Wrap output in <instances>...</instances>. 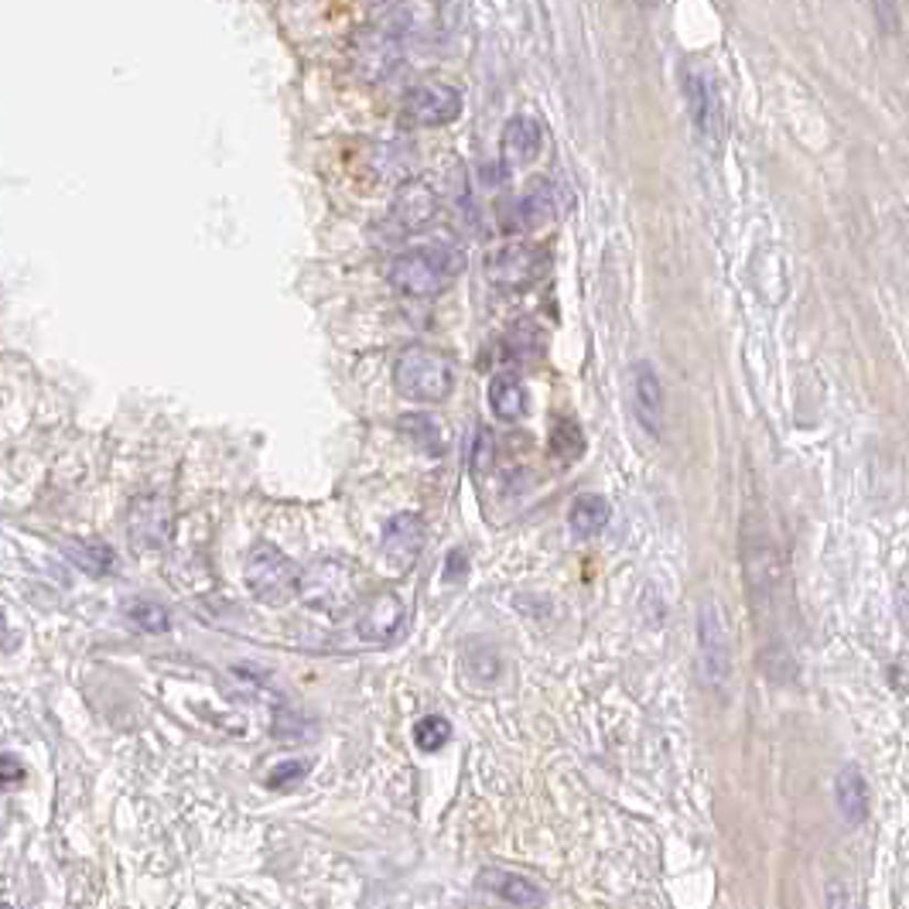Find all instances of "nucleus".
Wrapping results in <instances>:
<instances>
[{
    "label": "nucleus",
    "instance_id": "1",
    "mask_svg": "<svg viewBox=\"0 0 909 909\" xmlns=\"http://www.w3.org/2000/svg\"><path fill=\"white\" fill-rule=\"evenodd\" d=\"M466 257L459 247L431 243L421 250H407L391 264V285L407 298H435L462 274Z\"/></svg>",
    "mask_w": 909,
    "mask_h": 909
},
{
    "label": "nucleus",
    "instance_id": "2",
    "mask_svg": "<svg viewBox=\"0 0 909 909\" xmlns=\"http://www.w3.org/2000/svg\"><path fill=\"white\" fill-rule=\"evenodd\" d=\"M394 387L414 404H441L454 391V363L435 345H407L394 363Z\"/></svg>",
    "mask_w": 909,
    "mask_h": 909
},
{
    "label": "nucleus",
    "instance_id": "3",
    "mask_svg": "<svg viewBox=\"0 0 909 909\" xmlns=\"http://www.w3.org/2000/svg\"><path fill=\"white\" fill-rule=\"evenodd\" d=\"M360 591H363L360 571L353 562H345V557H322V562L304 568L298 581V596L304 599V606L319 609L325 616L353 609Z\"/></svg>",
    "mask_w": 909,
    "mask_h": 909
},
{
    "label": "nucleus",
    "instance_id": "4",
    "mask_svg": "<svg viewBox=\"0 0 909 909\" xmlns=\"http://www.w3.org/2000/svg\"><path fill=\"white\" fill-rule=\"evenodd\" d=\"M243 581H247V588L260 602L285 606L298 596L301 568L274 544H257L247 557V568H243Z\"/></svg>",
    "mask_w": 909,
    "mask_h": 909
},
{
    "label": "nucleus",
    "instance_id": "5",
    "mask_svg": "<svg viewBox=\"0 0 909 909\" xmlns=\"http://www.w3.org/2000/svg\"><path fill=\"white\" fill-rule=\"evenodd\" d=\"M697 660H702V674L708 687L721 691L731 681V637H728V619L715 602H705L697 612Z\"/></svg>",
    "mask_w": 909,
    "mask_h": 909
},
{
    "label": "nucleus",
    "instance_id": "6",
    "mask_svg": "<svg viewBox=\"0 0 909 909\" xmlns=\"http://www.w3.org/2000/svg\"><path fill=\"white\" fill-rule=\"evenodd\" d=\"M547 270V250L537 243H506L485 257V277L503 291H523L537 285Z\"/></svg>",
    "mask_w": 909,
    "mask_h": 909
},
{
    "label": "nucleus",
    "instance_id": "7",
    "mask_svg": "<svg viewBox=\"0 0 909 909\" xmlns=\"http://www.w3.org/2000/svg\"><path fill=\"white\" fill-rule=\"evenodd\" d=\"M681 86L687 96V110H691L694 127L702 130V137H708V141H718L725 130V110H721V93L715 86V76L702 65L684 62Z\"/></svg>",
    "mask_w": 909,
    "mask_h": 909
},
{
    "label": "nucleus",
    "instance_id": "8",
    "mask_svg": "<svg viewBox=\"0 0 909 909\" xmlns=\"http://www.w3.org/2000/svg\"><path fill=\"white\" fill-rule=\"evenodd\" d=\"M462 107H466L462 93L454 89L451 83H438V79L417 83L404 96L407 117L414 124H421V127H448V124H454L462 117Z\"/></svg>",
    "mask_w": 909,
    "mask_h": 909
},
{
    "label": "nucleus",
    "instance_id": "9",
    "mask_svg": "<svg viewBox=\"0 0 909 909\" xmlns=\"http://www.w3.org/2000/svg\"><path fill=\"white\" fill-rule=\"evenodd\" d=\"M629 404H633L637 425L650 438H660V431H663V387H660V376L650 363H637L633 370H629Z\"/></svg>",
    "mask_w": 909,
    "mask_h": 909
},
{
    "label": "nucleus",
    "instance_id": "10",
    "mask_svg": "<svg viewBox=\"0 0 909 909\" xmlns=\"http://www.w3.org/2000/svg\"><path fill=\"white\" fill-rule=\"evenodd\" d=\"M379 547H383V557L394 565V571H407L417 554L425 547V523L417 513H397L394 520H387V527H383V537H379Z\"/></svg>",
    "mask_w": 909,
    "mask_h": 909
},
{
    "label": "nucleus",
    "instance_id": "11",
    "mask_svg": "<svg viewBox=\"0 0 909 909\" xmlns=\"http://www.w3.org/2000/svg\"><path fill=\"white\" fill-rule=\"evenodd\" d=\"M404 602L394 596V591H379V596H373L363 612H360V622H356V633L363 643H391L400 637V629H404Z\"/></svg>",
    "mask_w": 909,
    "mask_h": 909
},
{
    "label": "nucleus",
    "instance_id": "12",
    "mask_svg": "<svg viewBox=\"0 0 909 909\" xmlns=\"http://www.w3.org/2000/svg\"><path fill=\"white\" fill-rule=\"evenodd\" d=\"M438 216V195L425 182H404L391 202V223L404 233H417L431 226Z\"/></svg>",
    "mask_w": 909,
    "mask_h": 909
},
{
    "label": "nucleus",
    "instance_id": "13",
    "mask_svg": "<svg viewBox=\"0 0 909 909\" xmlns=\"http://www.w3.org/2000/svg\"><path fill=\"white\" fill-rule=\"evenodd\" d=\"M130 541L137 547H161L171 534V506L161 496H141L130 506Z\"/></svg>",
    "mask_w": 909,
    "mask_h": 909
},
{
    "label": "nucleus",
    "instance_id": "14",
    "mask_svg": "<svg viewBox=\"0 0 909 909\" xmlns=\"http://www.w3.org/2000/svg\"><path fill=\"white\" fill-rule=\"evenodd\" d=\"M503 161L520 168V164H531L541 158V148H544V127L531 117V114H516L506 120L503 127Z\"/></svg>",
    "mask_w": 909,
    "mask_h": 909
},
{
    "label": "nucleus",
    "instance_id": "15",
    "mask_svg": "<svg viewBox=\"0 0 909 909\" xmlns=\"http://www.w3.org/2000/svg\"><path fill=\"white\" fill-rule=\"evenodd\" d=\"M479 886L520 909H541L547 902V896L537 883H531L527 876H516V871H506V868H485L479 876Z\"/></svg>",
    "mask_w": 909,
    "mask_h": 909
},
{
    "label": "nucleus",
    "instance_id": "16",
    "mask_svg": "<svg viewBox=\"0 0 909 909\" xmlns=\"http://www.w3.org/2000/svg\"><path fill=\"white\" fill-rule=\"evenodd\" d=\"M356 62H360V73L376 83V79L387 76L391 68H397V62H400V42L394 39L391 31H383V28L363 31V45L356 49Z\"/></svg>",
    "mask_w": 909,
    "mask_h": 909
},
{
    "label": "nucleus",
    "instance_id": "17",
    "mask_svg": "<svg viewBox=\"0 0 909 909\" xmlns=\"http://www.w3.org/2000/svg\"><path fill=\"white\" fill-rule=\"evenodd\" d=\"M513 226L516 229H541L557 216V189L547 179H537L527 185L516 202H513Z\"/></svg>",
    "mask_w": 909,
    "mask_h": 909
},
{
    "label": "nucleus",
    "instance_id": "18",
    "mask_svg": "<svg viewBox=\"0 0 909 909\" xmlns=\"http://www.w3.org/2000/svg\"><path fill=\"white\" fill-rule=\"evenodd\" d=\"M489 407L500 417V421H520L531 407L527 387L520 383V376L513 373H496L493 383H489Z\"/></svg>",
    "mask_w": 909,
    "mask_h": 909
},
{
    "label": "nucleus",
    "instance_id": "19",
    "mask_svg": "<svg viewBox=\"0 0 909 909\" xmlns=\"http://www.w3.org/2000/svg\"><path fill=\"white\" fill-rule=\"evenodd\" d=\"M837 808H842L848 824H862L868 817V783L855 766H845L834 780Z\"/></svg>",
    "mask_w": 909,
    "mask_h": 909
},
{
    "label": "nucleus",
    "instance_id": "20",
    "mask_svg": "<svg viewBox=\"0 0 909 909\" xmlns=\"http://www.w3.org/2000/svg\"><path fill=\"white\" fill-rule=\"evenodd\" d=\"M609 516H612V506L596 496V493H585L571 503L568 510V523H571V531L578 537H596L609 527Z\"/></svg>",
    "mask_w": 909,
    "mask_h": 909
},
{
    "label": "nucleus",
    "instance_id": "21",
    "mask_svg": "<svg viewBox=\"0 0 909 909\" xmlns=\"http://www.w3.org/2000/svg\"><path fill=\"white\" fill-rule=\"evenodd\" d=\"M400 435L428 454H438L441 451V428L435 425V417L428 414H404L400 417Z\"/></svg>",
    "mask_w": 909,
    "mask_h": 909
},
{
    "label": "nucleus",
    "instance_id": "22",
    "mask_svg": "<svg viewBox=\"0 0 909 909\" xmlns=\"http://www.w3.org/2000/svg\"><path fill=\"white\" fill-rule=\"evenodd\" d=\"M68 557H73V565L83 568L86 575H107L114 568V550L103 544V541H76L68 544Z\"/></svg>",
    "mask_w": 909,
    "mask_h": 909
},
{
    "label": "nucleus",
    "instance_id": "23",
    "mask_svg": "<svg viewBox=\"0 0 909 909\" xmlns=\"http://www.w3.org/2000/svg\"><path fill=\"white\" fill-rule=\"evenodd\" d=\"M550 451H554V459H562V462H578L581 459L585 435H581V428L571 421V417L554 421V428H550Z\"/></svg>",
    "mask_w": 909,
    "mask_h": 909
},
{
    "label": "nucleus",
    "instance_id": "24",
    "mask_svg": "<svg viewBox=\"0 0 909 909\" xmlns=\"http://www.w3.org/2000/svg\"><path fill=\"white\" fill-rule=\"evenodd\" d=\"M448 739H451V725L441 715H428V718L417 721V728H414V742H417V749H421V752H438Z\"/></svg>",
    "mask_w": 909,
    "mask_h": 909
},
{
    "label": "nucleus",
    "instance_id": "25",
    "mask_svg": "<svg viewBox=\"0 0 909 909\" xmlns=\"http://www.w3.org/2000/svg\"><path fill=\"white\" fill-rule=\"evenodd\" d=\"M127 616L145 629V633H164L171 625V616L161 602H148V599H137L127 606Z\"/></svg>",
    "mask_w": 909,
    "mask_h": 909
},
{
    "label": "nucleus",
    "instance_id": "26",
    "mask_svg": "<svg viewBox=\"0 0 909 909\" xmlns=\"http://www.w3.org/2000/svg\"><path fill=\"white\" fill-rule=\"evenodd\" d=\"M304 769H308V762H301V759H288L281 766H274L270 777H267V787L270 790H288V787L304 780Z\"/></svg>",
    "mask_w": 909,
    "mask_h": 909
},
{
    "label": "nucleus",
    "instance_id": "27",
    "mask_svg": "<svg viewBox=\"0 0 909 909\" xmlns=\"http://www.w3.org/2000/svg\"><path fill=\"white\" fill-rule=\"evenodd\" d=\"M871 11H876V21L883 31L889 34L899 31V0H871Z\"/></svg>",
    "mask_w": 909,
    "mask_h": 909
},
{
    "label": "nucleus",
    "instance_id": "28",
    "mask_svg": "<svg viewBox=\"0 0 909 909\" xmlns=\"http://www.w3.org/2000/svg\"><path fill=\"white\" fill-rule=\"evenodd\" d=\"M466 571H469V557H466V550H451L448 562H445V581H462Z\"/></svg>",
    "mask_w": 909,
    "mask_h": 909
},
{
    "label": "nucleus",
    "instance_id": "29",
    "mask_svg": "<svg viewBox=\"0 0 909 909\" xmlns=\"http://www.w3.org/2000/svg\"><path fill=\"white\" fill-rule=\"evenodd\" d=\"M489 459H493V438L489 431H479V454H472V469H489Z\"/></svg>",
    "mask_w": 909,
    "mask_h": 909
},
{
    "label": "nucleus",
    "instance_id": "30",
    "mask_svg": "<svg viewBox=\"0 0 909 909\" xmlns=\"http://www.w3.org/2000/svg\"><path fill=\"white\" fill-rule=\"evenodd\" d=\"M827 909H852V899L842 886H834L827 889Z\"/></svg>",
    "mask_w": 909,
    "mask_h": 909
},
{
    "label": "nucleus",
    "instance_id": "31",
    "mask_svg": "<svg viewBox=\"0 0 909 909\" xmlns=\"http://www.w3.org/2000/svg\"><path fill=\"white\" fill-rule=\"evenodd\" d=\"M4 637H11V629H8L4 616H0V643H4Z\"/></svg>",
    "mask_w": 909,
    "mask_h": 909
},
{
    "label": "nucleus",
    "instance_id": "32",
    "mask_svg": "<svg viewBox=\"0 0 909 909\" xmlns=\"http://www.w3.org/2000/svg\"><path fill=\"white\" fill-rule=\"evenodd\" d=\"M0 909H11V906H0Z\"/></svg>",
    "mask_w": 909,
    "mask_h": 909
}]
</instances>
